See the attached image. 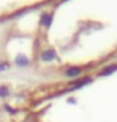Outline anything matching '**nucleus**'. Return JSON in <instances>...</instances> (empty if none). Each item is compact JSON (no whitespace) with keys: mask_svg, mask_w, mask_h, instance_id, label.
Instances as JSON below:
<instances>
[{"mask_svg":"<svg viewBox=\"0 0 117 122\" xmlns=\"http://www.w3.org/2000/svg\"><path fill=\"white\" fill-rule=\"evenodd\" d=\"M41 57H43V60H52L55 59V51L54 49H46L41 52Z\"/></svg>","mask_w":117,"mask_h":122,"instance_id":"nucleus-1","label":"nucleus"},{"mask_svg":"<svg viewBox=\"0 0 117 122\" xmlns=\"http://www.w3.org/2000/svg\"><path fill=\"white\" fill-rule=\"evenodd\" d=\"M5 68H8V65H0V70H5Z\"/></svg>","mask_w":117,"mask_h":122,"instance_id":"nucleus-6","label":"nucleus"},{"mask_svg":"<svg viewBox=\"0 0 117 122\" xmlns=\"http://www.w3.org/2000/svg\"><path fill=\"white\" fill-rule=\"evenodd\" d=\"M117 68V65H112V67H109V68H106L104 71H101V76H104V75H109V73H112L114 70Z\"/></svg>","mask_w":117,"mask_h":122,"instance_id":"nucleus-4","label":"nucleus"},{"mask_svg":"<svg viewBox=\"0 0 117 122\" xmlns=\"http://www.w3.org/2000/svg\"><path fill=\"white\" fill-rule=\"evenodd\" d=\"M0 95H2V97H6V95H8V89H6V87H2V89H0Z\"/></svg>","mask_w":117,"mask_h":122,"instance_id":"nucleus-5","label":"nucleus"},{"mask_svg":"<svg viewBox=\"0 0 117 122\" xmlns=\"http://www.w3.org/2000/svg\"><path fill=\"white\" fill-rule=\"evenodd\" d=\"M79 75H81V70L79 68H70V70H67V76H70V78L79 76Z\"/></svg>","mask_w":117,"mask_h":122,"instance_id":"nucleus-2","label":"nucleus"},{"mask_svg":"<svg viewBox=\"0 0 117 122\" xmlns=\"http://www.w3.org/2000/svg\"><path fill=\"white\" fill-rule=\"evenodd\" d=\"M41 24H43V25H46V27L51 24V14L49 13H44L43 16H41Z\"/></svg>","mask_w":117,"mask_h":122,"instance_id":"nucleus-3","label":"nucleus"}]
</instances>
